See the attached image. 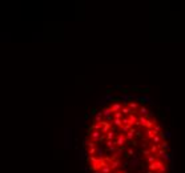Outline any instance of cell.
<instances>
[{
    "mask_svg": "<svg viewBox=\"0 0 185 173\" xmlns=\"http://www.w3.org/2000/svg\"><path fill=\"white\" fill-rule=\"evenodd\" d=\"M168 171V165H164L163 168L160 169V171H158V173H164V172H167Z\"/></svg>",
    "mask_w": 185,
    "mask_h": 173,
    "instance_id": "cell-27",
    "label": "cell"
},
{
    "mask_svg": "<svg viewBox=\"0 0 185 173\" xmlns=\"http://www.w3.org/2000/svg\"><path fill=\"white\" fill-rule=\"evenodd\" d=\"M158 148H161V149H164V151H169V149H170V146H169V145H168V142H167V141H165V140H164V141H163V142H161V144H160V145H158Z\"/></svg>",
    "mask_w": 185,
    "mask_h": 173,
    "instance_id": "cell-15",
    "label": "cell"
},
{
    "mask_svg": "<svg viewBox=\"0 0 185 173\" xmlns=\"http://www.w3.org/2000/svg\"><path fill=\"white\" fill-rule=\"evenodd\" d=\"M165 136H167L168 139H169V137H172V132H167V133H165Z\"/></svg>",
    "mask_w": 185,
    "mask_h": 173,
    "instance_id": "cell-30",
    "label": "cell"
},
{
    "mask_svg": "<svg viewBox=\"0 0 185 173\" xmlns=\"http://www.w3.org/2000/svg\"><path fill=\"white\" fill-rule=\"evenodd\" d=\"M91 129H95V130H101V129H103V121H101V123H95L93 125L91 126Z\"/></svg>",
    "mask_w": 185,
    "mask_h": 173,
    "instance_id": "cell-14",
    "label": "cell"
},
{
    "mask_svg": "<svg viewBox=\"0 0 185 173\" xmlns=\"http://www.w3.org/2000/svg\"><path fill=\"white\" fill-rule=\"evenodd\" d=\"M112 124H115L116 126H123V119H113V121H112Z\"/></svg>",
    "mask_w": 185,
    "mask_h": 173,
    "instance_id": "cell-17",
    "label": "cell"
},
{
    "mask_svg": "<svg viewBox=\"0 0 185 173\" xmlns=\"http://www.w3.org/2000/svg\"><path fill=\"white\" fill-rule=\"evenodd\" d=\"M120 165H121V161H120L118 158H117V160H113V161H111V162H109V166L112 168V171H113V172L116 171V169H117Z\"/></svg>",
    "mask_w": 185,
    "mask_h": 173,
    "instance_id": "cell-9",
    "label": "cell"
},
{
    "mask_svg": "<svg viewBox=\"0 0 185 173\" xmlns=\"http://www.w3.org/2000/svg\"><path fill=\"white\" fill-rule=\"evenodd\" d=\"M157 157H158L157 155H151V156H148V157H145L144 161L147 162L148 165H151V164H153L154 161H157Z\"/></svg>",
    "mask_w": 185,
    "mask_h": 173,
    "instance_id": "cell-8",
    "label": "cell"
},
{
    "mask_svg": "<svg viewBox=\"0 0 185 173\" xmlns=\"http://www.w3.org/2000/svg\"><path fill=\"white\" fill-rule=\"evenodd\" d=\"M137 99L141 100L143 103H148V101H151V99H149V97H147V96H138Z\"/></svg>",
    "mask_w": 185,
    "mask_h": 173,
    "instance_id": "cell-22",
    "label": "cell"
},
{
    "mask_svg": "<svg viewBox=\"0 0 185 173\" xmlns=\"http://www.w3.org/2000/svg\"><path fill=\"white\" fill-rule=\"evenodd\" d=\"M163 166H164V162L160 161V160H157V161H154L153 164L148 165L147 169H148V171H153V172H157V173H158V171H160Z\"/></svg>",
    "mask_w": 185,
    "mask_h": 173,
    "instance_id": "cell-2",
    "label": "cell"
},
{
    "mask_svg": "<svg viewBox=\"0 0 185 173\" xmlns=\"http://www.w3.org/2000/svg\"><path fill=\"white\" fill-rule=\"evenodd\" d=\"M145 173H157V172H153V171H148V169H147V171H145Z\"/></svg>",
    "mask_w": 185,
    "mask_h": 173,
    "instance_id": "cell-31",
    "label": "cell"
},
{
    "mask_svg": "<svg viewBox=\"0 0 185 173\" xmlns=\"http://www.w3.org/2000/svg\"><path fill=\"white\" fill-rule=\"evenodd\" d=\"M153 130H154L156 133H161V125H160V124H154Z\"/></svg>",
    "mask_w": 185,
    "mask_h": 173,
    "instance_id": "cell-20",
    "label": "cell"
},
{
    "mask_svg": "<svg viewBox=\"0 0 185 173\" xmlns=\"http://www.w3.org/2000/svg\"><path fill=\"white\" fill-rule=\"evenodd\" d=\"M165 155H167V151H164V149H158L157 156H161V157H163V156H165Z\"/></svg>",
    "mask_w": 185,
    "mask_h": 173,
    "instance_id": "cell-26",
    "label": "cell"
},
{
    "mask_svg": "<svg viewBox=\"0 0 185 173\" xmlns=\"http://www.w3.org/2000/svg\"><path fill=\"white\" fill-rule=\"evenodd\" d=\"M138 115H140V116H147L148 117V115H149V110H148V108H147V107H140V109H138Z\"/></svg>",
    "mask_w": 185,
    "mask_h": 173,
    "instance_id": "cell-10",
    "label": "cell"
},
{
    "mask_svg": "<svg viewBox=\"0 0 185 173\" xmlns=\"http://www.w3.org/2000/svg\"><path fill=\"white\" fill-rule=\"evenodd\" d=\"M136 126H132L131 128V130L128 133H125V137H127V140H129V141H133V139H135V136H136Z\"/></svg>",
    "mask_w": 185,
    "mask_h": 173,
    "instance_id": "cell-6",
    "label": "cell"
},
{
    "mask_svg": "<svg viewBox=\"0 0 185 173\" xmlns=\"http://www.w3.org/2000/svg\"><path fill=\"white\" fill-rule=\"evenodd\" d=\"M125 142H127V137H125L124 133H120V135L116 136V139H115V144H116L118 148H124Z\"/></svg>",
    "mask_w": 185,
    "mask_h": 173,
    "instance_id": "cell-3",
    "label": "cell"
},
{
    "mask_svg": "<svg viewBox=\"0 0 185 173\" xmlns=\"http://www.w3.org/2000/svg\"><path fill=\"white\" fill-rule=\"evenodd\" d=\"M152 141H153V142H154V144H156V145H160L161 142L164 141V140L161 139V136H160V135H157V136H154L153 139H152Z\"/></svg>",
    "mask_w": 185,
    "mask_h": 173,
    "instance_id": "cell-13",
    "label": "cell"
},
{
    "mask_svg": "<svg viewBox=\"0 0 185 173\" xmlns=\"http://www.w3.org/2000/svg\"><path fill=\"white\" fill-rule=\"evenodd\" d=\"M113 129V126H112L111 123H108L107 120H104L103 121V129H101V133H108L109 130Z\"/></svg>",
    "mask_w": 185,
    "mask_h": 173,
    "instance_id": "cell-7",
    "label": "cell"
},
{
    "mask_svg": "<svg viewBox=\"0 0 185 173\" xmlns=\"http://www.w3.org/2000/svg\"><path fill=\"white\" fill-rule=\"evenodd\" d=\"M157 135H158V133H156L153 129H147V130H145V136H147L148 139H151V140L153 139L154 136H157Z\"/></svg>",
    "mask_w": 185,
    "mask_h": 173,
    "instance_id": "cell-11",
    "label": "cell"
},
{
    "mask_svg": "<svg viewBox=\"0 0 185 173\" xmlns=\"http://www.w3.org/2000/svg\"><path fill=\"white\" fill-rule=\"evenodd\" d=\"M113 117L115 119H124V115H123V112H116V113H113Z\"/></svg>",
    "mask_w": 185,
    "mask_h": 173,
    "instance_id": "cell-21",
    "label": "cell"
},
{
    "mask_svg": "<svg viewBox=\"0 0 185 173\" xmlns=\"http://www.w3.org/2000/svg\"><path fill=\"white\" fill-rule=\"evenodd\" d=\"M113 173H128V172H113Z\"/></svg>",
    "mask_w": 185,
    "mask_h": 173,
    "instance_id": "cell-32",
    "label": "cell"
},
{
    "mask_svg": "<svg viewBox=\"0 0 185 173\" xmlns=\"http://www.w3.org/2000/svg\"><path fill=\"white\" fill-rule=\"evenodd\" d=\"M109 108L113 110V113H116V112H121V109L124 108V105L121 103H118V101H115V103H112L109 105Z\"/></svg>",
    "mask_w": 185,
    "mask_h": 173,
    "instance_id": "cell-5",
    "label": "cell"
},
{
    "mask_svg": "<svg viewBox=\"0 0 185 173\" xmlns=\"http://www.w3.org/2000/svg\"><path fill=\"white\" fill-rule=\"evenodd\" d=\"M136 136H141V129L140 128L136 129Z\"/></svg>",
    "mask_w": 185,
    "mask_h": 173,
    "instance_id": "cell-29",
    "label": "cell"
},
{
    "mask_svg": "<svg viewBox=\"0 0 185 173\" xmlns=\"http://www.w3.org/2000/svg\"><path fill=\"white\" fill-rule=\"evenodd\" d=\"M170 157H172V156L169 155V153H167V155H165V156H163V158H165V160H168V161H169V160H170Z\"/></svg>",
    "mask_w": 185,
    "mask_h": 173,
    "instance_id": "cell-28",
    "label": "cell"
},
{
    "mask_svg": "<svg viewBox=\"0 0 185 173\" xmlns=\"http://www.w3.org/2000/svg\"><path fill=\"white\" fill-rule=\"evenodd\" d=\"M127 156H132V157H136V155H135V151H133V149H132V148H128L127 149Z\"/></svg>",
    "mask_w": 185,
    "mask_h": 173,
    "instance_id": "cell-19",
    "label": "cell"
},
{
    "mask_svg": "<svg viewBox=\"0 0 185 173\" xmlns=\"http://www.w3.org/2000/svg\"><path fill=\"white\" fill-rule=\"evenodd\" d=\"M105 137H107V140H115V139H116V136H115V128L112 129V130H109V132L105 135Z\"/></svg>",
    "mask_w": 185,
    "mask_h": 173,
    "instance_id": "cell-12",
    "label": "cell"
},
{
    "mask_svg": "<svg viewBox=\"0 0 185 173\" xmlns=\"http://www.w3.org/2000/svg\"><path fill=\"white\" fill-rule=\"evenodd\" d=\"M149 151L152 152V155H157V152H158V145L152 144V145H151V148H149Z\"/></svg>",
    "mask_w": 185,
    "mask_h": 173,
    "instance_id": "cell-16",
    "label": "cell"
},
{
    "mask_svg": "<svg viewBox=\"0 0 185 173\" xmlns=\"http://www.w3.org/2000/svg\"><path fill=\"white\" fill-rule=\"evenodd\" d=\"M141 153L144 155V157H148V156H151V155H152V152L149 151V149H145V151L143 149V152H141Z\"/></svg>",
    "mask_w": 185,
    "mask_h": 173,
    "instance_id": "cell-25",
    "label": "cell"
},
{
    "mask_svg": "<svg viewBox=\"0 0 185 173\" xmlns=\"http://www.w3.org/2000/svg\"><path fill=\"white\" fill-rule=\"evenodd\" d=\"M96 155L99 156V158H103V149L100 146H97V151H96Z\"/></svg>",
    "mask_w": 185,
    "mask_h": 173,
    "instance_id": "cell-23",
    "label": "cell"
},
{
    "mask_svg": "<svg viewBox=\"0 0 185 173\" xmlns=\"http://www.w3.org/2000/svg\"><path fill=\"white\" fill-rule=\"evenodd\" d=\"M101 130H95V129H91L89 128L88 129V137H89V140L91 141H93V142H100V139H101Z\"/></svg>",
    "mask_w": 185,
    "mask_h": 173,
    "instance_id": "cell-1",
    "label": "cell"
},
{
    "mask_svg": "<svg viewBox=\"0 0 185 173\" xmlns=\"http://www.w3.org/2000/svg\"><path fill=\"white\" fill-rule=\"evenodd\" d=\"M137 162H138V161H137V158L135 157V158H133V160H132V161L129 162V164H131V166H132V168H136V166H137Z\"/></svg>",
    "mask_w": 185,
    "mask_h": 173,
    "instance_id": "cell-24",
    "label": "cell"
},
{
    "mask_svg": "<svg viewBox=\"0 0 185 173\" xmlns=\"http://www.w3.org/2000/svg\"><path fill=\"white\" fill-rule=\"evenodd\" d=\"M101 110H103L104 119L107 120L108 123H109V121H113V119H115V117H113V110H112L109 107H107V108H104V109H101Z\"/></svg>",
    "mask_w": 185,
    "mask_h": 173,
    "instance_id": "cell-4",
    "label": "cell"
},
{
    "mask_svg": "<svg viewBox=\"0 0 185 173\" xmlns=\"http://www.w3.org/2000/svg\"><path fill=\"white\" fill-rule=\"evenodd\" d=\"M131 128H132V126L128 124V125H123V126H121V130H123V133L125 135V133H128V132L131 130Z\"/></svg>",
    "mask_w": 185,
    "mask_h": 173,
    "instance_id": "cell-18",
    "label": "cell"
}]
</instances>
